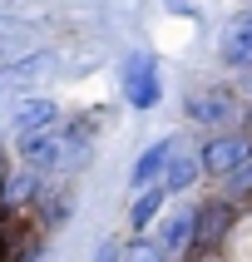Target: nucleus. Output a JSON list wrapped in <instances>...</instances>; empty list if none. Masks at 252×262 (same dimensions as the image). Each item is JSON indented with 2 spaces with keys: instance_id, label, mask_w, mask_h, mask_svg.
<instances>
[{
  "instance_id": "f257e3e1",
  "label": "nucleus",
  "mask_w": 252,
  "mask_h": 262,
  "mask_svg": "<svg viewBox=\"0 0 252 262\" xmlns=\"http://www.w3.org/2000/svg\"><path fill=\"white\" fill-rule=\"evenodd\" d=\"M20 159L35 173H74L89 159V134H84V124L40 129V134H30V139H20Z\"/></svg>"
},
{
  "instance_id": "f03ea898",
  "label": "nucleus",
  "mask_w": 252,
  "mask_h": 262,
  "mask_svg": "<svg viewBox=\"0 0 252 262\" xmlns=\"http://www.w3.org/2000/svg\"><path fill=\"white\" fill-rule=\"evenodd\" d=\"M119 89H124L129 109H139V114L158 109V99H163L158 59L148 55V50H133V55H124V64H119Z\"/></svg>"
},
{
  "instance_id": "7ed1b4c3",
  "label": "nucleus",
  "mask_w": 252,
  "mask_h": 262,
  "mask_svg": "<svg viewBox=\"0 0 252 262\" xmlns=\"http://www.w3.org/2000/svg\"><path fill=\"white\" fill-rule=\"evenodd\" d=\"M252 159V134L247 129H222V134H208L203 148H198V163H203V178H227L237 173L242 163Z\"/></svg>"
},
{
  "instance_id": "20e7f679",
  "label": "nucleus",
  "mask_w": 252,
  "mask_h": 262,
  "mask_svg": "<svg viewBox=\"0 0 252 262\" xmlns=\"http://www.w3.org/2000/svg\"><path fill=\"white\" fill-rule=\"evenodd\" d=\"M188 119L193 124H203V129H213V134H222V129H233L237 119H242V104H237V94L233 89H193L188 94Z\"/></svg>"
},
{
  "instance_id": "39448f33",
  "label": "nucleus",
  "mask_w": 252,
  "mask_h": 262,
  "mask_svg": "<svg viewBox=\"0 0 252 262\" xmlns=\"http://www.w3.org/2000/svg\"><path fill=\"white\" fill-rule=\"evenodd\" d=\"M242 208L222 203V198H213V203L198 208V237H193V252L198 257H213V252H222V243H227V233H233V223Z\"/></svg>"
},
{
  "instance_id": "423d86ee",
  "label": "nucleus",
  "mask_w": 252,
  "mask_h": 262,
  "mask_svg": "<svg viewBox=\"0 0 252 262\" xmlns=\"http://www.w3.org/2000/svg\"><path fill=\"white\" fill-rule=\"evenodd\" d=\"M193 237H198V208H178L168 218L158 223V237H153V248L163 252V262L173 257H193Z\"/></svg>"
},
{
  "instance_id": "0eeeda50",
  "label": "nucleus",
  "mask_w": 252,
  "mask_h": 262,
  "mask_svg": "<svg viewBox=\"0 0 252 262\" xmlns=\"http://www.w3.org/2000/svg\"><path fill=\"white\" fill-rule=\"evenodd\" d=\"M218 59L227 70H242L252 74V10H237L218 35Z\"/></svg>"
},
{
  "instance_id": "6e6552de",
  "label": "nucleus",
  "mask_w": 252,
  "mask_h": 262,
  "mask_svg": "<svg viewBox=\"0 0 252 262\" xmlns=\"http://www.w3.org/2000/svg\"><path fill=\"white\" fill-rule=\"evenodd\" d=\"M183 144L178 134H163V139H153V144L133 159V168H129V188L133 193H144V188H158V178H163V168H168V159H173V148Z\"/></svg>"
},
{
  "instance_id": "1a4fd4ad",
  "label": "nucleus",
  "mask_w": 252,
  "mask_h": 262,
  "mask_svg": "<svg viewBox=\"0 0 252 262\" xmlns=\"http://www.w3.org/2000/svg\"><path fill=\"white\" fill-rule=\"evenodd\" d=\"M198 178H203V163H198V148H173V159H168V168H163L158 188L168 193V198H183V193L198 188Z\"/></svg>"
},
{
  "instance_id": "9d476101",
  "label": "nucleus",
  "mask_w": 252,
  "mask_h": 262,
  "mask_svg": "<svg viewBox=\"0 0 252 262\" xmlns=\"http://www.w3.org/2000/svg\"><path fill=\"white\" fill-rule=\"evenodd\" d=\"M59 124V104L55 99H20L10 109V134L15 139H30V134L40 129H55Z\"/></svg>"
},
{
  "instance_id": "9b49d317",
  "label": "nucleus",
  "mask_w": 252,
  "mask_h": 262,
  "mask_svg": "<svg viewBox=\"0 0 252 262\" xmlns=\"http://www.w3.org/2000/svg\"><path fill=\"white\" fill-rule=\"evenodd\" d=\"M40 198V173L35 168H15V173H0V213H20Z\"/></svg>"
},
{
  "instance_id": "f8f14e48",
  "label": "nucleus",
  "mask_w": 252,
  "mask_h": 262,
  "mask_svg": "<svg viewBox=\"0 0 252 262\" xmlns=\"http://www.w3.org/2000/svg\"><path fill=\"white\" fill-rule=\"evenodd\" d=\"M163 203H168V193H163V188L133 193V203H129V228H133V233L153 228V223H158V213H163Z\"/></svg>"
},
{
  "instance_id": "ddd939ff",
  "label": "nucleus",
  "mask_w": 252,
  "mask_h": 262,
  "mask_svg": "<svg viewBox=\"0 0 252 262\" xmlns=\"http://www.w3.org/2000/svg\"><path fill=\"white\" fill-rule=\"evenodd\" d=\"M222 203H233V208H252V159L237 168V173L222 178V188H218Z\"/></svg>"
},
{
  "instance_id": "4468645a",
  "label": "nucleus",
  "mask_w": 252,
  "mask_h": 262,
  "mask_svg": "<svg viewBox=\"0 0 252 262\" xmlns=\"http://www.w3.org/2000/svg\"><path fill=\"white\" fill-rule=\"evenodd\" d=\"M124 262H163V252L153 243H133V248H124Z\"/></svg>"
},
{
  "instance_id": "2eb2a0df",
  "label": "nucleus",
  "mask_w": 252,
  "mask_h": 262,
  "mask_svg": "<svg viewBox=\"0 0 252 262\" xmlns=\"http://www.w3.org/2000/svg\"><path fill=\"white\" fill-rule=\"evenodd\" d=\"M15 262H44V248H30V252H20Z\"/></svg>"
},
{
  "instance_id": "dca6fc26",
  "label": "nucleus",
  "mask_w": 252,
  "mask_h": 262,
  "mask_svg": "<svg viewBox=\"0 0 252 262\" xmlns=\"http://www.w3.org/2000/svg\"><path fill=\"white\" fill-rule=\"evenodd\" d=\"M242 89H247V99H252V74H247V84H242Z\"/></svg>"
}]
</instances>
